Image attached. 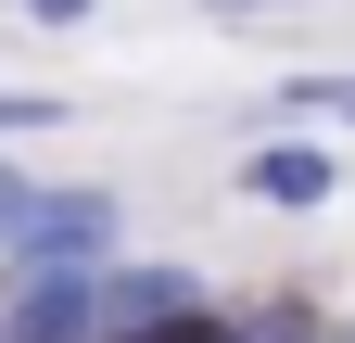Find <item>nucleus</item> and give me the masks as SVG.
Masks as SVG:
<instances>
[{
    "label": "nucleus",
    "mask_w": 355,
    "mask_h": 343,
    "mask_svg": "<svg viewBox=\"0 0 355 343\" xmlns=\"http://www.w3.org/2000/svg\"><path fill=\"white\" fill-rule=\"evenodd\" d=\"M254 191L266 203H318L330 191V153H254Z\"/></svg>",
    "instance_id": "4"
},
{
    "label": "nucleus",
    "mask_w": 355,
    "mask_h": 343,
    "mask_svg": "<svg viewBox=\"0 0 355 343\" xmlns=\"http://www.w3.org/2000/svg\"><path fill=\"white\" fill-rule=\"evenodd\" d=\"M127 343H229V318H203V306H178V318H153V331H127Z\"/></svg>",
    "instance_id": "5"
},
{
    "label": "nucleus",
    "mask_w": 355,
    "mask_h": 343,
    "mask_svg": "<svg viewBox=\"0 0 355 343\" xmlns=\"http://www.w3.org/2000/svg\"><path fill=\"white\" fill-rule=\"evenodd\" d=\"M178 306H191V280H178V267H127V280H102L114 343H127V331H153V318H178Z\"/></svg>",
    "instance_id": "3"
},
{
    "label": "nucleus",
    "mask_w": 355,
    "mask_h": 343,
    "mask_svg": "<svg viewBox=\"0 0 355 343\" xmlns=\"http://www.w3.org/2000/svg\"><path fill=\"white\" fill-rule=\"evenodd\" d=\"M89 318H102V280H89V267H38L13 292V331H0V343H76Z\"/></svg>",
    "instance_id": "2"
},
{
    "label": "nucleus",
    "mask_w": 355,
    "mask_h": 343,
    "mask_svg": "<svg viewBox=\"0 0 355 343\" xmlns=\"http://www.w3.org/2000/svg\"><path fill=\"white\" fill-rule=\"evenodd\" d=\"M0 229H13L26 254H89L114 229V203H89V191H0Z\"/></svg>",
    "instance_id": "1"
},
{
    "label": "nucleus",
    "mask_w": 355,
    "mask_h": 343,
    "mask_svg": "<svg viewBox=\"0 0 355 343\" xmlns=\"http://www.w3.org/2000/svg\"><path fill=\"white\" fill-rule=\"evenodd\" d=\"M38 115H51V102H0V127H38Z\"/></svg>",
    "instance_id": "7"
},
{
    "label": "nucleus",
    "mask_w": 355,
    "mask_h": 343,
    "mask_svg": "<svg viewBox=\"0 0 355 343\" xmlns=\"http://www.w3.org/2000/svg\"><path fill=\"white\" fill-rule=\"evenodd\" d=\"M292 102H318V115L343 102V115H355V76H343V90H330V76H304V90H292Z\"/></svg>",
    "instance_id": "6"
},
{
    "label": "nucleus",
    "mask_w": 355,
    "mask_h": 343,
    "mask_svg": "<svg viewBox=\"0 0 355 343\" xmlns=\"http://www.w3.org/2000/svg\"><path fill=\"white\" fill-rule=\"evenodd\" d=\"M38 13H89V0H38Z\"/></svg>",
    "instance_id": "8"
}]
</instances>
